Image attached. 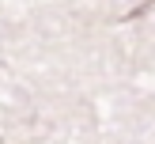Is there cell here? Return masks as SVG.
<instances>
[{
  "instance_id": "1",
  "label": "cell",
  "mask_w": 155,
  "mask_h": 144,
  "mask_svg": "<svg viewBox=\"0 0 155 144\" xmlns=\"http://www.w3.org/2000/svg\"><path fill=\"white\" fill-rule=\"evenodd\" d=\"M151 8H155V0H140V4H136V8H133V12H129V15H125V19H136V15H148V12H151Z\"/></svg>"
}]
</instances>
